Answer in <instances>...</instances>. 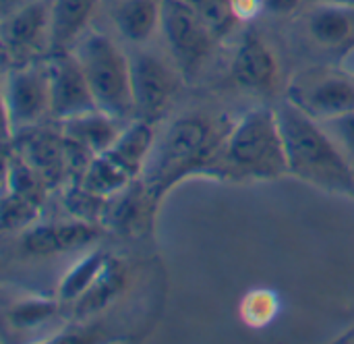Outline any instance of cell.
Instances as JSON below:
<instances>
[{
  "label": "cell",
  "mask_w": 354,
  "mask_h": 344,
  "mask_svg": "<svg viewBox=\"0 0 354 344\" xmlns=\"http://www.w3.org/2000/svg\"><path fill=\"white\" fill-rule=\"evenodd\" d=\"M230 129L232 123L203 114L180 116L166 129L164 137L153 145L141 179L153 208L174 185L201 174Z\"/></svg>",
  "instance_id": "cell-1"
},
{
  "label": "cell",
  "mask_w": 354,
  "mask_h": 344,
  "mask_svg": "<svg viewBox=\"0 0 354 344\" xmlns=\"http://www.w3.org/2000/svg\"><path fill=\"white\" fill-rule=\"evenodd\" d=\"M201 174L226 181H274L288 174L276 110L257 108L234 123Z\"/></svg>",
  "instance_id": "cell-2"
},
{
  "label": "cell",
  "mask_w": 354,
  "mask_h": 344,
  "mask_svg": "<svg viewBox=\"0 0 354 344\" xmlns=\"http://www.w3.org/2000/svg\"><path fill=\"white\" fill-rule=\"evenodd\" d=\"M288 174L330 193L354 197V166L338 150L319 120L288 98L276 108Z\"/></svg>",
  "instance_id": "cell-3"
},
{
  "label": "cell",
  "mask_w": 354,
  "mask_h": 344,
  "mask_svg": "<svg viewBox=\"0 0 354 344\" xmlns=\"http://www.w3.org/2000/svg\"><path fill=\"white\" fill-rule=\"evenodd\" d=\"M85 71L97 110L124 123L135 118L131 58L104 33L89 31L73 50Z\"/></svg>",
  "instance_id": "cell-4"
},
{
  "label": "cell",
  "mask_w": 354,
  "mask_h": 344,
  "mask_svg": "<svg viewBox=\"0 0 354 344\" xmlns=\"http://www.w3.org/2000/svg\"><path fill=\"white\" fill-rule=\"evenodd\" d=\"M50 116V77L46 60L15 64L4 79V118L8 139Z\"/></svg>",
  "instance_id": "cell-5"
},
{
  "label": "cell",
  "mask_w": 354,
  "mask_h": 344,
  "mask_svg": "<svg viewBox=\"0 0 354 344\" xmlns=\"http://www.w3.org/2000/svg\"><path fill=\"white\" fill-rule=\"evenodd\" d=\"M160 29L176 69L185 77H193L212 52L214 33L183 0H162Z\"/></svg>",
  "instance_id": "cell-6"
},
{
  "label": "cell",
  "mask_w": 354,
  "mask_h": 344,
  "mask_svg": "<svg viewBox=\"0 0 354 344\" xmlns=\"http://www.w3.org/2000/svg\"><path fill=\"white\" fill-rule=\"evenodd\" d=\"M288 100L315 120L354 112V75L346 71H307L290 85Z\"/></svg>",
  "instance_id": "cell-7"
},
{
  "label": "cell",
  "mask_w": 354,
  "mask_h": 344,
  "mask_svg": "<svg viewBox=\"0 0 354 344\" xmlns=\"http://www.w3.org/2000/svg\"><path fill=\"white\" fill-rule=\"evenodd\" d=\"M2 50L15 64L39 60L52 52L50 0H31L2 19Z\"/></svg>",
  "instance_id": "cell-8"
},
{
  "label": "cell",
  "mask_w": 354,
  "mask_h": 344,
  "mask_svg": "<svg viewBox=\"0 0 354 344\" xmlns=\"http://www.w3.org/2000/svg\"><path fill=\"white\" fill-rule=\"evenodd\" d=\"M131 91L135 118L156 125L176 93V73L156 52L141 50L131 58Z\"/></svg>",
  "instance_id": "cell-9"
},
{
  "label": "cell",
  "mask_w": 354,
  "mask_h": 344,
  "mask_svg": "<svg viewBox=\"0 0 354 344\" xmlns=\"http://www.w3.org/2000/svg\"><path fill=\"white\" fill-rule=\"evenodd\" d=\"M50 77V116L64 120L97 110L85 71L75 52H52L46 58Z\"/></svg>",
  "instance_id": "cell-10"
},
{
  "label": "cell",
  "mask_w": 354,
  "mask_h": 344,
  "mask_svg": "<svg viewBox=\"0 0 354 344\" xmlns=\"http://www.w3.org/2000/svg\"><path fill=\"white\" fill-rule=\"evenodd\" d=\"M12 139V150L41 176L50 191H56L66 185L64 168V135L62 131L31 127L25 129Z\"/></svg>",
  "instance_id": "cell-11"
},
{
  "label": "cell",
  "mask_w": 354,
  "mask_h": 344,
  "mask_svg": "<svg viewBox=\"0 0 354 344\" xmlns=\"http://www.w3.org/2000/svg\"><path fill=\"white\" fill-rule=\"evenodd\" d=\"M100 228L89 222L71 218V222L29 226L21 237V249L33 257H50L91 245Z\"/></svg>",
  "instance_id": "cell-12"
},
{
  "label": "cell",
  "mask_w": 354,
  "mask_h": 344,
  "mask_svg": "<svg viewBox=\"0 0 354 344\" xmlns=\"http://www.w3.org/2000/svg\"><path fill=\"white\" fill-rule=\"evenodd\" d=\"M232 75L236 83L249 91L268 93L278 79V62L274 52L255 33H249L239 46L232 60Z\"/></svg>",
  "instance_id": "cell-13"
},
{
  "label": "cell",
  "mask_w": 354,
  "mask_h": 344,
  "mask_svg": "<svg viewBox=\"0 0 354 344\" xmlns=\"http://www.w3.org/2000/svg\"><path fill=\"white\" fill-rule=\"evenodd\" d=\"M153 210L156 208L145 191L143 181L137 179L118 193L106 197L102 226L110 228L120 237H131L145 224V216H151Z\"/></svg>",
  "instance_id": "cell-14"
},
{
  "label": "cell",
  "mask_w": 354,
  "mask_h": 344,
  "mask_svg": "<svg viewBox=\"0 0 354 344\" xmlns=\"http://www.w3.org/2000/svg\"><path fill=\"white\" fill-rule=\"evenodd\" d=\"M95 4L97 0H50L52 52L75 50V46L85 35Z\"/></svg>",
  "instance_id": "cell-15"
},
{
  "label": "cell",
  "mask_w": 354,
  "mask_h": 344,
  "mask_svg": "<svg viewBox=\"0 0 354 344\" xmlns=\"http://www.w3.org/2000/svg\"><path fill=\"white\" fill-rule=\"evenodd\" d=\"M309 33L324 48L354 46V6L342 2H319L309 15Z\"/></svg>",
  "instance_id": "cell-16"
},
{
  "label": "cell",
  "mask_w": 354,
  "mask_h": 344,
  "mask_svg": "<svg viewBox=\"0 0 354 344\" xmlns=\"http://www.w3.org/2000/svg\"><path fill=\"white\" fill-rule=\"evenodd\" d=\"M153 145H156L153 125L135 118L127 127H122L120 135L116 137V141L106 154L133 179H139L145 170Z\"/></svg>",
  "instance_id": "cell-17"
},
{
  "label": "cell",
  "mask_w": 354,
  "mask_h": 344,
  "mask_svg": "<svg viewBox=\"0 0 354 344\" xmlns=\"http://www.w3.org/2000/svg\"><path fill=\"white\" fill-rule=\"evenodd\" d=\"M124 287H127V266L110 255L102 272L93 280V284L73 303V318L77 322H83L97 316L124 291Z\"/></svg>",
  "instance_id": "cell-18"
},
{
  "label": "cell",
  "mask_w": 354,
  "mask_h": 344,
  "mask_svg": "<svg viewBox=\"0 0 354 344\" xmlns=\"http://www.w3.org/2000/svg\"><path fill=\"white\" fill-rule=\"evenodd\" d=\"M60 131L66 137L81 141L91 152L104 154L112 147L122 127H120V120H116L114 116L102 110H91V112L60 120Z\"/></svg>",
  "instance_id": "cell-19"
},
{
  "label": "cell",
  "mask_w": 354,
  "mask_h": 344,
  "mask_svg": "<svg viewBox=\"0 0 354 344\" xmlns=\"http://www.w3.org/2000/svg\"><path fill=\"white\" fill-rule=\"evenodd\" d=\"M160 15L162 6L156 0H124L114 12V23L131 44H145L160 27Z\"/></svg>",
  "instance_id": "cell-20"
},
{
  "label": "cell",
  "mask_w": 354,
  "mask_h": 344,
  "mask_svg": "<svg viewBox=\"0 0 354 344\" xmlns=\"http://www.w3.org/2000/svg\"><path fill=\"white\" fill-rule=\"evenodd\" d=\"M4 191L15 193L23 199H29L35 206H44L50 189L41 176L10 147L4 154Z\"/></svg>",
  "instance_id": "cell-21"
},
{
  "label": "cell",
  "mask_w": 354,
  "mask_h": 344,
  "mask_svg": "<svg viewBox=\"0 0 354 344\" xmlns=\"http://www.w3.org/2000/svg\"><path fill=\"white\" fill-rule=\"evenodd\" d=\"M110 255L106 251H93L87 257H83L81 262H77L60 280L58 284V301L60 303H75L97 278V274L102 272L106 260Z\"/></svg>",
  "instance_id": "cell-22"
},
{
  "label": "cell",
  "mask_w": 354,
  "mask_h": 344,
  "mask_svg": "<svg viewBox=\"0 0 354 344\" xmlns=\"http://www.w3.org/2000/svg\"><path fill=\"white\" fill-rule=\"evenodd\" d=\"M133 179L127 170H122L106 152L104 154H97L83 179L81 185H85L89 191L102 195V197H110L114 193H118L120 189H124L127 185H131Z\"/></svg>",
  "instance_id": "cell-23"
},
{
  "label": "cell",
  "mask_w": 354,
  "mask_h": 344,
  "mask_svg": "<svg viewBox=\"0 0 354 344\" xmlns=\"http://www.w3.org/2000/svg\"><path fill=\"white\" fill-rule=\"evenodd\" d=\"M183 2H187L193 8V12L205 23V27L214 33L216 39L226 37L241 21L236 15L234 0H183Z\"/></svg>",
  "instance_id": "cell-24"
},
{
  "label": "cell",
  "mask_w": 354,
  "mask_h": 344,
  "mask_svg": "<svg viewBox=\"0 0 354 344\" xmlns=\"http://www.w3.org/2000/svg\"><path fill=\"white\" fill-rule=\"evenodd\" d=\"M62 203H64V210L71 218L102 226V218H104V210H106V197L89 191L85 185H64Z\"/></svg>",
  "instance_id": "cell-25"
},
{
  "label": "cell",
  "mask_w": 354,
  "mask_h": 344,
  "mask_svg": "<svg viewBox=\"0 0 354 344\" xmlns=\"http://www.w3.org/2000/svg\"><path fill=\"white\" fill-rule=\"evenodd\" d=\"M60 307V301H50V299H25L15 303L8 309V322L17 330H31L44 322H48Z\"/></svg>",
  "instance_id": "cell-26"
},
{
  "label": "cell",
  "mask_w": 354,
  "mask_h": 344,
  "mask_svg": "<svg viewBox=\"0 0 354 344\" xmlns=\"http://www.w3.org/2000/svg\"><path fill=\"white\" fill-rule=\"evenodd\" d=\"M39 206L31 203L29 199H23L15 193L4 191L2 195V208H0V224L4 233L10 230H23L33 226L39 214Z\"/></svg>",
  "instance_id": "cell-27"
},
{
  "label": "cell",
  "mask_w": 354,
  "mask_h": 344,
  "mask_svg": "<svg viewBox=\"0 0 354 344\" xmlns=\"http://www.w3.org/2000/svg\"><path fill=\"white\" fill-rule=\"evenodd\" d=\"M64 135V133H62ZM97 154L91 152L77 139L64 135V168H66V185H81L93 158Z\"/></svg>",
  "instance_id": "cell-28"
},
{
  "label": "cell",
  "mask_w": 354,
  "mask_h": 344,
  "mask_svg": "<svg viewBox=\"0 0 354 344\" xmlns=\"http://www.w3.org/2000/svg\"><path fill=\"white\" fill-rule=\"evenodd\" d=\"M338 150L346 156V160L354 166V112L340 114L328 120H319Z\"/></svg>",
  "instance_id": "cell-29"
},
{
  "label": "cell",
  "mask_w": 354,
  "mask_h": 344,
  "mask_svg": "<svg viewBox=\"0 0 354 344\" xmlns=\"http://www.w3.org/2000/svg\"><path fill=\"white\" fill-rule=\"evenodd\" d=\"M303 0H261V6L274 15H290L299 8Z\"/></svg>",
  "instance_id": "cell-30"
},
{
  "label": "cell",
  "mask_w": 354,
  "mask_h": 344,
  "mask_svg": "<svg viewBox=\"0 0 354 344\" xmlns=\"http://www.w3.org/2000/svg\"><path fill=\"white\" fill-rule=\"evenodd\" d=\"M31 0H2V19L8 17V15H12L15 10H19L21 6H25Z\"/></svg>",
  "instance_id": "cell-31"
},
{
  "label": "cell",
  "mask_w": 354,
  "mask_h": 344,
  "mask_svg": "<svg viewBox=\"0 0 354 344\" xmlns=\"http://www.w3.org/2000/svg\"><path fill=\"white\" fill-rule=\"evenodd\" d=\"M338 343H354V326L346 332V334H342V336L338 338Z\"/></svg>",
  "instance_id": "cell-32"
},
{
  "label": "cell",
  "mask_w": 354,
  "mask_h": 344,
  "mask_svg": "<svg viewBox=\"0 0 354 344\" xmlns=\"http://www.w3.org/2000/svg\"><path fill=\"white\" fill-rule=\"evenodd\" d=\"M332 2H342V4H348V6H354V0H332Z\"/></svg>",
  "instance_id": "cell-33"
},
{
  "label": "cell",
  "mask_w": 354,
  "mask_h": 344,
  "mask_svg": "<svg viewBox=\"0 0 354 344\" xmlns=\"http://www.w3.org/2000/svg\"><path fill=\"white\" fill-rule=\"evenodd\" d=\"M311 2H317L319 4V2H332V0H311Z\"/></svg>",
  "instance_id": "cell-34"
}]
</instances>
